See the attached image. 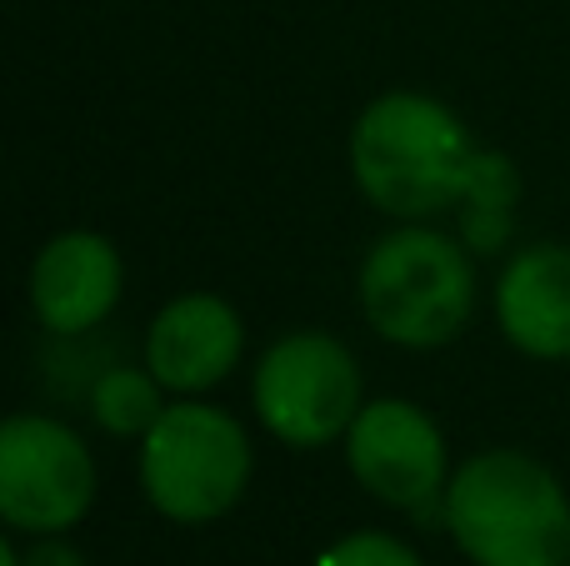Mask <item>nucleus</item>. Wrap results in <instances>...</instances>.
<instances>
[{"label":"nucleus","mask_w":570,"mask_h":566,"mask_svg":"<svg viewBox=\"0 0 570 566\" xmlns=\"http://www.w3.org/2000/svg\"><path fill=\"white\" fill-rule=\"evenodd\" d=\"M481 146L451 106L415 90L371 100L351 130V176L375 211L431 221L461 206Z\"/></svg>","instance_id":"f257e3e1"},{"label":"nucleus","mask_w":570,"mask_h":566,"mask_svg":"<svg viewBox=\"0 0 570 566\" xmlns=\"http://www.w3.org/2000/svg\"><path fill=\"white\" fill-rule=\"evenodd\" d=\"M441 521L475 566H570V501L525 451L495 447L461 461Z\"/></svg>","instance_id":"f03ea898"},{"label":"nucleus","mask_w":570,"mask_h":566,"mask_svg":"<svg viewBox=\"0 0 570 566\" xmlns=\"http://www.w3.org/2000/svg\"><path fill=\"white\" fill-rule=\"evenodd\" d=\"M361 311L395 347L431 351L455 341L475 311L471 246L421 221L381 236L361 266Z\"/></svg>","instance_id":"7ed1b4c3"},{"label":"nucleus","mask_w":570,"mask_h":566,"mask_svg":"<svg viewBox=\"0 0 570 566\" xmlns=\"http://www.w3.org/2000/svg\"><path fill=\"white\" fill-rule=\"evenodd\" d=\"M250 481V441L230 411L176 401L140 437V487L160 517L206 527L226 517Z\"/></svg>","instance_id":"20e7f679"},{"label":"nucleus","mask_w":570,"mask_h":566,"mask_svg":"<svg viewBox=\"0 0 570 566\" xmlns=\"http://www.w3.org/2000/svg\"><path fill=\"white\" fill-rule=\"evenodd\" d=\"M256 417L266 431L295 451L345 441L351 421L361 417V367L335 336L295 331L276 341L256 367Z\"/></svg>","instance_id":"39448f33"},{"label":"nucleus","mask_w":570,"mask_h":566,"mask_svg":"<svg viewBox=\"0 0 570 566\" xmlns=\"http://www.w3.org/2000/svg\"><path fill=\"white\" fill-rule=\"evenodd\" d=\"M96 501V461L56 417H10L0 427V517L26 537L70 531Z\"/></svg>","instance_id":"423d86ee"},{"label":"nucleus","mask_w":570,"mask_h":566,"mask_svg":"<svg viewBox=\"0 0 570 566\" xmlns=\"http://www.w3.org/2000/svg\"><path fill=\"white\" fill-rule=\"evenodd\" d=\"M345 467L385 507L431 517L445 507V437L415 401H365L345 431Z\"/></svg>","instance_id":"0eeeda50"},{"label":"nucleus","mask_w":570,"mask_h":566,"mask_svg":"<svg viewBox=\"0 0 570 566\" xmlns=\"http://www.w3.org/2000/svg\"><path fill=\"white\" fill-rule=\"evenodd\" d=\"M126 266L120 251L96 231H60L30 266V311L56 336H86L116 311Z\"/></svg>","instance_id":"6e6552de"},{"label":"nucleus","mask_w":570,"mask_h":566,"mask_svg":"<svg viewBox=\"0 0 570 566\" xmlns=\"http://www.w3.org/2000/svg\"><path fill=\"white\" fill-rule=\"evenodd\" d=\"M240 351H246V326L236 306L206 291L176 296L146 331V367L176 397H196L226 381Z\"/></svg>","instance_id":"1a4fd4ad"},{"label":"nucleus","mask_w":570,"mask_h":566,"mask_svg":"<svg viewBox=\"0 0 570 566\" xmlns=\"http://www.w3.org/2000/svg\"><path fill=\"white\" fill-rule=\"evenodd\" d=\"M495 321L505 341L535 361L570 357V246L535 241L495 281Z\"/></svg>","instance_id":"9d476101"},{"label":"nucleus","mask_w":570,"mask_h":566,"mask_svg":"<svg viewBox=\"0 0 570 566\" xmlns=\"http://www.w3.org/2000/svg\"><path fill=\"white\" fill-rule=\"evenodd\" d=\"M521 201V176H515L511 156L501 150H481L471 170V186L461 196V236L475 256H495L511 241V206Z\"/></svg>","instance_id":"9b49d317"},{"label":"nucleus","mask_w":570,"mask_h":566,"mask_svg":"<svg viewBox=\"0 0 570 566\" xmlns=\"http://www.w3.org/2000/svg\"><path fill=\"white\" fill-rule=\"evenodd\" d=\"M160 381L150 367H110L90 387V417L100 421V431L110 437H146L160 421L166 401H160Z\"/></svg>","instance_id":"f8f14e48"},{"label":"nucleus","mask_w":570,"mask_h":566,"mask_svg":"<svg viewBox=\"0 0 570 566\" xmlns=\"http://www.w3.org/2000/svg\"><path fill=\"white\" fill-rule=\"evenodd\" d=\"M315 566H421V557L391 531H351V537L331 541Z\"/></svg>","instance_id":"ddd939ff"},{"label":"nucleus","mask_w":570,"mask_h":566,"mask_svg":"<svg viewBox=\"0 0 570 566\" xmlns=\"http://www.w3.org/2000/svg\"><path fill=\"white\" fill-rule=\"evenodd\" d=\"M20 566H86V557H80L76 547H70L66 537H36L26 552H20Z\"/></svg>","instance_id":"4468645a"},{"label":"nucleus","mask_w":570,"mask_h":566,"mask_svg":"<svg viewBox=\"0 0 570 566\" xmlns=\"http://www.w3.org/2000/svg\"><path fill=\"white\" fill-rule=\"evenodd\" d=\"M0 566H20V552H16V541H0Z\"/></svg>","instance_id":"2eb2a0df"}]
</instances>
